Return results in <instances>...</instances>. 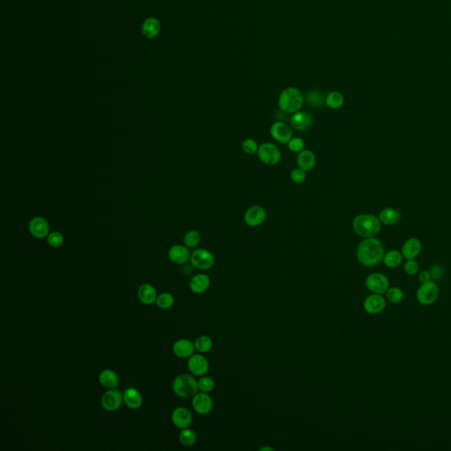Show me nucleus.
<instances>
[{
  "label": "nucleus",
  "mask_w": 451,
  "mask_h": 451,
  "mask_svg": "<svg viewBox=\"0 0 451 451\" xmlns=\"http://www.w3.org/2000/svg\"><path fill=\"white\" fill-rule=\"evenodd\" d=\"M385 248L383 242L375 237L365 238L360 242L356 250V257L360 265L373 267L383 261Z\"/></svg>",
  "instance_id": "nucleus-1"
},
{
  "label": "nucleus",
  "mask_w": 451,
  "mask_h": 451,
  "mask_svg": "<svg viewBox=\"0 0 451 451\" xmlns=\"http://www.w3.org/2000/svg\"><path fill=\"white\" fill-rule=\"evenodd\" d=\"M353 231L362 238L376 236L381 230L379 218L373 214H360L356 216L353 222Z\"/></svg>",
  "instance_id": "nucleus-2"
},
{
  "label": "nucleus",
  "mask_w": 451,
  "mask_h": 451,
  "mask_svg": "<svg viewBox=\"0 0 451 451\" xmlns=\"http://www.w3.org/2000/svg\"><path fill=\"white\" fill-rule=\"evenodd\" d=\"M304 102V97L300 90L295 88H288L281 92L278 97V104L282 111L294 114L300 111Z\"/></svg>",
  "instance_id": "nucleus-3"
},
{
  "label": "nucleus",
  "mask_w": 451,
  "mask_h": 451,
  "mask_svg": "<svg viewBox=\"0 0 451 451\" xmlns=\"http://www.w3.org/2000/svg\"><path fill=\"white\" fill-rule=\"evenodd\" d=\"M173 391L182 399H190L200 391L199 384L194 376L188 374H181L174 380Z\"/></svg>",
  "instance_id": "nucleus-4"
},
{
  "label": "nucleus",
  "mask_w": 451,
  "mask_h": 451,
  "mask_svg": "<svg viewBox=\"0 0 451 451\" xmlns=\"http://www.w3.org/2000/svg\"><path fill=\"white\" fill-rule=\"evenodd\" d=\"M440 295V288L435 281L421 283L416 293V298L418 303L423 306L434 304Z\"/></svg>",
  "instance_id": "nucleus-5"
},
{
  "label": "nucleus",
  "mask_w": 451,
  "mask_h": 451,
  "mask_svg": "<svg viewBox=\"0 0 451 451\" xmlns=\"http://www.w3.org/2000/svg\"><path fill=\"white\" fill-rule=\"evenodd\" d=\"M258 156L265 165L275 166L281 160V152L277 145L266 142L259 146Z\"/></svg>",
  "instance_id": "nucleus-6"
},
{
  "label": "nucleus",
  "mask_w": 451,
  "mask_h": 451,
  "mask_svg": "<svg viewBox=\"0 0 451 451\" xmlns=\"http://www.w3.org/2000/svg\"><path fill=\"white\" fill-rule=\"evenodd\" d=\"M190 263L195 268L207 271L213 268L215 264V258L208 249L198 248L190 255Z\"/></svg>",
  "instance_id": "nucleus-7"
},
{
  "label": "nucleus",
  "mask_w": 451,
  "mask_h": 451,
  "mask_svg": "<svg viewBox=\"0 0 451 451\" xmlns=\"http://www.w3.org/2000/svg\"><path fill=\"white\" fill-rule=\"evenodd\" d=\"M124 401V393L115 388L109 389L103 393L101 399V404L104 410L108 412H116L121 408Z\"/></svg>",
  "instance_id": "nucleus-8"
},
{
  "label": "nucleus",
  "mask_w": 451,
  "mask_h": 451,
  "mask_svg": "<svg viewBox=\"0 0 451 451\" xmlns=\"http://www.w3.org/2000/svg\"><path fill=\"white\" fill-rule=\"evenodd\" d=\"M365 285L372 294H383L389 288V280L386 275L374 272L367 277Z\"/></svg>",
  "instance_id": "nucleus-9"
},
{
  "label": "nucleus",
  "mask_w": 451,
  "mask_h": 451,
  "mask_svg": "<svg viewBox=\"0 0 451 451\" xmlns=\"http://www.w3.org/2000/svg\"><path fill=\"white\" fill-rule=\"evenodd\" d=\"M187 366L189 371L195 376H206L209 371V362L202 353H194L189 358Z\"/></svg>",
  "instance_id": "nucleus-10"
},
{
  "label": "nucleus",
  "mask_w": 451,
  "mask_h": 451,
  "mask_svg": "<svg viewBox=\"0 0 451 451\" xmlns=\"http://www.w3.org/2000/svg\"><path fill=\"white\" fill-rule=\"evenodd\" d=\"M192 407L194 411L200 415H207L213 411V399L209 393L200 391L192 398Z\"/></svg>",
  "instance_id": "nucleus-11"
},
{
  "label": "nucleus",
  "mask_w": 451,
  "mask_h": 451,
  "mask_svg": "<svg viewBox=\"0 0 451 451\" xmlns=\"http://www.w3.org/2000/svg\"><path fill=\"white\" fill-rule=\"evenodd\" d=\"M386 307L385 298L383 294H372L365 299L363 308L368 314L377 315L382 313Z\"/></svg>",
  "instance_id": "nucleus-12"
},
{
  "label": "nucleus",
  "mask_w": 451,
  "mask_h": 451,
  "mask_svg": "<svg viewBox=\"0 0 451 451\" xmlns=\"http://www.w3.org/2000/svg\"><path fill=\"white\" fill-rule=\"evenodd\" d=\"M266 216L267 214H266L265 208L256 205V206H250L246 211L245 214H244V221L248 227L255 228V227H259L265 222Z\"/></svg>",
  "instance_id": "nucleus-13"
},
{
  "label": "nucleus",
  "mask_w": 451,
  "mask_h": 451,
  "mask_svg": "<svg viewBox=\"0 0 451 451\" xmlns=\"http://www.w3.org/2000/svg\"><path fill=\"white\" fill-rule=\"evenodd\" d=\"M29 230L31 236L35 238H47L49 234V224L43 217L36 216L30 220Z\"/></svg>",
  "instance_id": "nucleus-14"
},
{
  "label": "nucleus",
  "mask_w": 451,
  "mask_h": 451,
  "mask_svg": "<svg viewBox=\"0 0 451 451\" xmlns=\"http://www.w3.org/2000/svg\"><path fill=\"white\" fill-rule=\"evenodd\" d=\"M270 132L273 139L281 144H288L293 134L291 127L285 122L281 121L276 122L272 124Z\"/></svg>",
  "instance_id": "nucleus-15"
},
{
  "label": "nucleus",
  "mask_w": 451,
  "mask_h": 451,
  "mask_svg": "<svg viewBox=\"0 0 451 451\" xmlns=\"http://www.w3.org/2000/svg\"><path fill=\"white\" fill-rule=\"evenodd\" d=\"M171 419L177 429H187L192 423V414L186 407H177L172 412Z\"/></svg>",
  "instance_id": "nucleus-16"
},
{
  "label": "nucleus",
  "mask_w": 451,
  "mask_h": 451,
  "mask_svg": "<svg viewBox=\"0 0 451 451\" xmlns=\"http://www.w3.org/2000/svg\"><path fill=\"white\" fill-rule=\"evenodd\" d=\"M167 256L170 261L176 265H184L190 259L189 248L181 244L172 246L168 250Z\"/></svg>",
  "instance_id": "nucleus-17"
},
{
  "label": "nucleus",
  "mask_w": 451,
  "mask_h": 451,
  "mask_svg": "<svg viewBox=\"0 0 451 451\" xmlns=\"http://www.w3.org/2000/svg\"><path fill=\"white\" fill-rule=\"evenodd\" d=\"M195 345L192 341L187 339H181L175 342L173 346V353L176 356L182 359H189L195 352Z\"/></svg>",
  "instance_id": "nucleus-18"
},
{
  "label": "nucleus",
  "mask_w": 451,
  "mask_h": 451,
  "mask_svg": "<svg viewBox=\"0 0 451 451\" xmlns=\"http://www.w3.org/2000/svg\"><path fill=\"white\" fill-rule=\"evenodd\" d=\"M290 124L296 131H306L313 124V118L309 113L298 111L292 115Z\"/></svg>",
  "instance_id": "nucleus-19"
},
{
  "label": "nucleus",
  "mask_w": 451,
  "mask_h": 451,
  "mask_svg": "<svg viewBox=\"0 0 451 451\" xmlns=\"http://www.w3.org/2000/svg\"><path fill=\"white\" fill-rule=\"evenodd\" d=\"M137 297L144 305H153L156 302L158 294L154 286L148 283L141 285L137 290Z\"/></svg>",
  "instance_id": "nucleus-20"
},
{
  "label": "nucleus",
  "mask_w": 451,
  "mask_h": 451,
  "mask_svg": "<svg viewBox=\"0 0 451 451\" xmlns=\"http://www.w3.org/2000/svg\"><path fill=\"white\" fill-rule=\"evenodd\" d=\"M211 286V278L205 273L196 274L190 279V290L194 294H201L209 289Z\"/></svg>",
  "instance_id": "nucleus-21"
},
{
  "label": "nucleus",
  "mask_w": 451,
  "mask_h": 451,
  "mask_svg": "<svg viewBox=\"0 0 451 451\" xmlns=\"http://www.w3.org/2000/svg\"><path fill=\"white\" fill-rule=\"evenodd\" d=\"M422 244L417 238H409L403 244L402 255L406 260L415 259L421 252Z\"/></svg>",
  "instance_id": "nucleus-22"
},
{
  "label": "nucleus",
  "mask_w": 451,
  "mask_h": 451,
  "mask_svg": "<svg viewBox=\"0 0 451 451\" xmlns=\"http://www.w3.org/2000/svg\"><path fill=\"white\" fill-rule=\"evenodd\" d=\"M316 163H317V158L312 151L304 149L298 154V167L304 170L306 172L313 170L316 166Z\"/></svg>",
  "instance_id": "nucleus-23"
},
{
  "label": "nucleus",
  "mask_w": 451,
  "mask_h": 451,
  "mask_svg": "<svg viewBox=\"0 0 451 451\" xmlns=\"http://www.w3.org/2000/svg\"><path fill=\"white\" fill-rule=\"evenodd\" d=\"M124 404L132 410L140 408L143 405V397L135 388H129L124 392Z\"/></svg>",
  "instance_id": "nucleus-24"
},
{
  "label": "nucleus",
  "mask_w": 451,
  "mask_h": 451,
  "mask_svg": "<svg viewBox=\"0 0 451 451\" xmlns=\"http://www.w3.org/2000/svg\"><path fill=\"white\" fill-rule=\"evenodd\" d=\"M99 383L105 389H115L119 384V377L118 374L111 370H102L99 374Z\"/></svg>",
  "instance_id": "nucleus-25"
},
{
  "label": "nucleus",
  "mask_w": 451,
  "mask_h": 451,
  "mask_svg": "<svg viewBox=\"0 0 451 451\" xmlns=\"http://www.w3.org/2000/svg\"><path fill=\"white\" fill-rule=\"evenodd\" d=\"M400 219H401V214L399 213V210L392 207L385 208L379 213L380 221L384 225H395L399 222Z\"/></svg>",
  "instance_id": "nucleus-26"
},
{
  "label": "nucleus",
  "mask_w": 451,
  "mask_h": 451,
  "mask_svg": "<svg viewBox=\"0 0 451 451\" xmlns=\"http://www.w3.org/2000/svg\"><path fill=\"white\" fill-rule=\"evenodd\" d=\"M404 257L402 252L395 249H391L384 254L383 257V264L389 268L395 269L402 265Z\"/></svg>",
  "instance_id": "nucleus-27"
},
{
  "label": "nucleus",
  "mask_w": 451,
  "mask_h": 451,
  "mask_svg": "<svg viewBox=\"0 0 451 451\" xmlns=\"http://www.w3.org/2000/svg\"><path fill=\"white\" fill-rule=\"evenodd\" d=\"M160 23L156 19L150 18L143 25V34L147 38H154L160 32Z\"/></svg>",
  "instance_id": "nucleus-28"
},
{
  "label": "nucleus",
  "mask_w": 451,
  "mask_h": 451,
  "mask_svg": "<svg viewBox=\"0 0 451 451\" xmlns=\"http://www.w3.org/2000/svg\"><path fill=\"white\" fill-rule=\"evenodd\" d=\"M345 102L344 95L337 91L330 92L325 98V104L331 109H339Z\"/></svg>",
  "instance_id": "nucleus-29"
},
{
  "label": "nucleus",
  "mask_w": 451,
  "mask_h": 451,
  "mask_svg": "<svg viewBox=\"0 0 451 451\" xmlns=\"http://www.w3.org/2000/svg\"><path fill=\"white\" fill-rule=\"evenodd\" d=\"M195 348L200 353H206L210 352L213 347V340L207 335H201L198 337L194 342Z\"/></svg>",
  "instance_id": "nucleus-30"
},
{
  "label": "nucleus",
  "mask_w": 451,
  "mask_h": 451,
  "mask_svg": "<svg viewBox=\"0 0 451 451\" xmlns=\"http://www.w3.org/2000/svg\"><path fill=\"white\" fill-rule=\"evenodd\" d=\"M179 441H180L181 444L184 447H192L193 445H195L196 443V433L189 428L182 429V431L179 434Z\"/></svg>",
  "instance_id": "nucleus-31"
},
{
  "label": "nucleus",
  "mask_w": 451,
  "mask_h": 451,
  "mask_svg": "<svg viewBox=\"0 0 451 451\" xmlns=\"http://www.w3.org/2000/svg\"><path fill=\"white\" fill-rule=\"evenodd\" d=\"M200 241H201V236L196 230L188 231L183 237L184 245L189 248H194L198 247L200 245Z\"/></svg>",
  "instance_id": "nucleus-32"
},
{
  "label": "nucleus",
  "mask_w": 451,
  "mask_h": 451,
  "mask_svg": "<svg viewBox=\"0 0 451 451\" xmlns=\"http://www.w3.org/2000/svg\"><path fill=\"white\" fill-rule=\"evenodd\" d=\"M325 98L326 97H324V94L322 92L314 90L308 93L307 96V103L311 107L318 108L325 103Z\"/></svg>",
  "instance_id": "nucleus-33"
},
{
  "label": "nucleus",
  "mask_w": 451,
  "mask_h": 451,
  "mask_svg": "<svg viewBox=\"0 0 451 451\" xmlns=\"http://www.w3.org/2000/svg\"><path fill=\"white\" fill-rule=\"evenodd\" d=\"M386 298L390 303L399 304L404 300V292L401 288L398 287L389 288L388 291L386 292Z\"/></svg>",
  "instance_id": "nucleus-34"
},
{
  "label": "nucleus",
  "mask_w": 451,
  "mask_h": 451,
  "mask_svg": "<svg viewBox=\"0 0 451 451\" xmlns=\"http://www.w3.org/2000/svg\"><path fill=\"white\" fill-rule=\"evenodd\" d=\"M155 303L161 309H168L175 303V298L170 293H162L158 295Z\"/></svg>",
  "instance_id": "nucleus-35"
},
{
  "label": "nucleus",
  "mask_w": 451,
  "mask_h": 451,
  "mask_svg": "<svg viewBox=\"0 0 451 451\" xmlns=\"http://www.w3.org/2000/svg\"><path fill=\"white\" fill-rule=\"evenodd\" d=\"M198 384L201 392L211 393L215 388V382L210 376H201V378L198 381Z\"/></svg>",
  "instance_id": "nucleus-36"
},
{
  "label": "nucleus",
  "mask_w": 451,
  "mask_h": 451,
  "mask_svg": "<svg viewBox=\"0 0 451 451\" xmlns=\"http://www.w3.org/2000/svg\"><path fill=\"white\" fill-rule=\"evenodd\" d=\"M47 242L52 248H60L65 242V237L62 233L59 231H53L49 233V236H47Z\"/></svg>",
  "instance_id": "nucleus-37"
},
{
  "label": "nucleus",
  "mask_w": 451,
  "mask_h": 451,
  "mask_svg": "<svg viewBox=\"0 0 451 451\" xmlns=\"http://www.w3.org/2000/svg\"><path fill=\"white\" fill-rule=\"evenodd\" d=\"M242 151H243L245 154L252 155V154H255L258 153L259 145V143H258L255 139H253V138H246L245 140H243V142H242Z\"/></svg>",
  "instance_id": "nucleus-38"
},
{
  "label": "nucleus",
  "mask_w": 451,
  "mask_h": 451,
  "mask_svg": "<svg viewBox=\"0 0 451 451\" xmlns=\"http://www.w3.org/2000/svg\"><path fill=\"white\" fill-rule=\"evenodd\" d=\"M288 149L293 153L299 154L304 150L305 142L301 137H292L288 143Z\"/></svg>",
  "instance_id": "nucleus-39"
},
{
  "label": "nucleus",
  "mask_w": 451,
  "mask_h": 451,
  "mask_svg": "<svg viewBox=\"0 0 451 451\" xmlns=\"http://www.w3.org/2000/svg\"><path fill=\"white\" fill-rule=\"evenodd\" d=\"M290 178H291L292 182H294V183L301 184V183H304L307 179V173H306V171L298 167L292 170L291 173H290Z\"/></svg>",
  "instance_id": "nucleus-40"
},
{
  "label": "nucleus",
  "mask_w": 451,
  "mask_h": 451,
  "mask_svg": "<svg viewBox=\"0 0 451 451\" xmlns=\"http://www.w3.org/2000/svg\"><path fill=\"white\" fill-rule=\"evenodd\" d=\"M418 269H419V266H418V262L416 261L415 259H408L404 265V271L406 274L410 275V276L417 274Z\"/></svg>",
  "instance_id": "nucleus-41"
},
{
  "label": "nucleus",
  "mask_w": 451,
  "mask_h": 451,
  "mask_svg": "<svg viewBox=\"0 0 451 451\" xmlns=\"http://www.w3.org/2000/svg\"><path fill=\"white\" fill-rule=\"evenodd\" d=\"M418 280L421 283L430 281L432 280L431 271L425 270V271H420V273L418 274Z\"/></svg>",
  "instance_id": "nucleus-42"
},
{
  "label": "nucleus",
  "mask_w": 451,
  "mask_h": 451,
  "mask_svg": "<svg viewBox=\"0 0 451 451\" xmlns=\"http://www.w3.org/2000/svg\"><path fill=\"white\" fill-rule=\"evenodd\" d=\"M431 274L432 278H435L436 274H438V278H441V275H442V270H441V266H440V265H435V266H434V267L432 268Z\"/></svg>",
  "instance_id": "nucleus-43"
},
{
  "label": "nucleus",
  "mask_w": 451,
  "mask_h": 451,
  "mask_svg": "<svg viewBox=\"0 0 451 451\" xmlns=\"http://www.w3.org/2000/svg\"><path fill=\"white\" fill-rule=\"evenodd\" d=\"M259 450H274L273 448H271V447H264V448H260Z\"/></svg>",
  "instance_id": "nucleus-44"
}]
</instances>
